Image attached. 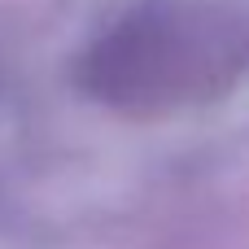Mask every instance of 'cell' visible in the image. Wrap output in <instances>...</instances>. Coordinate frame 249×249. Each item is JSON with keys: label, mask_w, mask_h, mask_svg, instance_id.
<instances>
[{"label": "cell", "mask_w": 249, "mask_h": 249, "mask_svg": "<svg viewBox=\"0 0 249 249\" xmlns=\"http://www.w3.org/2000/svg\"><path fill=\"white\" fill-rule=\"evenodd\" d=\"M249 74V4L140 0L83 53L79 88L123 114H166L232 92Z\"/></svg>", "instance_id": "cell-1"}]
</instances>
